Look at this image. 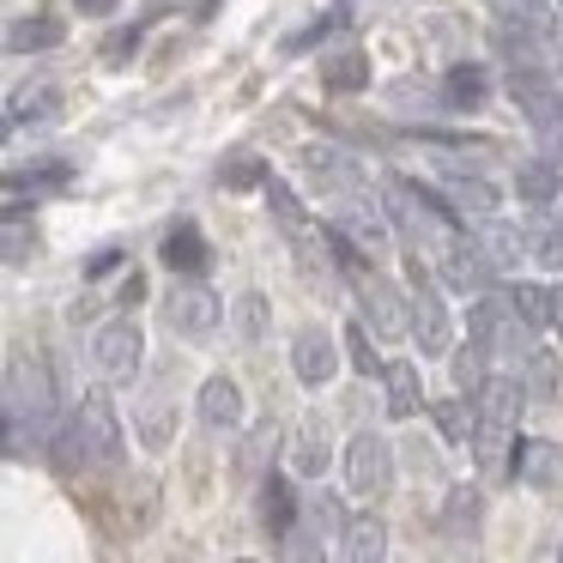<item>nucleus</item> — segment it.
Listing matches in <instances>:
<instances>
[{
    "instance_id": "58836bf2",
    "label": "nucleus",
    "mask_w": 563,
    "mask_h": 563,
    "mask_svg": "<svg viewBox=\"0 0 563 563\" xmlns=\"http://www.w3.org/2000/svg\"><path fill=\"white\" fill-rule=\"evenodd\" d=\"M551 328H563V285L551 291Z\"/></svg>"
},
{
    "instance_id": "37998d69",
    "label": "nucleus",
    "mask_w": 563,
    "mask_h": 563,
    "mask_svg": "<svg viewBox=\"0 0 563 563\" xmlns=\"http://www.w3.org/2000/svg\"><path fill=\"white\" fill-rule=\"evenodd\" d=\"M340 7H345V0H340Z\"/></svg>"
},
{
    "instance_id": "20e7f679",
    "label": "nucleus",
    "mask_w": 563,
    "mask_h": 563,
    "mask_svg": "<svg viewBox=\"0 0 563 563\" xmlns=\"http://www.w3.org/2000/svg\"><path fill=\"white\" fill-rule=\"evenodd\" d=\"M406 273H412V340L418 352H449V309H442L437 285H430L424 261H406Z\"/></svg>"
},
{
    "instance_id": "c85d7f7f",
    "label": "nucleus",
    "mask_w": 563,
    "mask_h": 563,
    "mask_svg": "<svg viewBox=\"0 0 563 563\" xmlns=\"http://www.w3.org/2000/svg\"><path fill=\"white\" fill-rule=\"evenodd\" d=\"M267 207H273V219H279L291 236H303V207H297V195L285 183H267Z\"/></svg>"
},
{
    "instance_id": "473e14b6",
    "label": "nucleus",
    "mask_w": 563,
    "mask_h": 563,
    "mask_svg": "<svg viewBox=\"0 0 563 563\" xmlns=\"http://www.w3.org/2000/svg\"><path fill=\"white\" fill-rule=\"evenodd\" d=\"M340 31V13H328V19H316V25H303L297 37H285V55H303V49H316L321 37H333Z\"/></svg>"
},
{
    "instance_id": "6e6552de",
    "label": "nucleus",
    "mask_w": 563,
    "mask_h": 563,
    "mask_svg": "<svg viewBox=\"0 0 563 563\" xmlns=\"http://www.w3.org/2000/svg\"><path fill=\"white\" fill-rule=\"evenodd\" d=\"M291 369L297 382H309V388H321V382H333V369H340V345H333L328 328H303L291 340Z\"/></svg>"
},
{
    "instance_id": "f257e3e1",
    "label": "nucleus",
    "mask_w": 563,
    "mask_h": 563,
    "mask_svg": "<svg viewBox=\"0 0 563 563\" xmlns=\"http://www.w3.org/2000/svg\"><path fill=\"white\" fill-rule=\"evenodd\" d=\"M442 207H449V200L424 195V188L400 183V176H388V183H382V212H388V224H394L400 236H412V243H424V236H442V231H449Z\"/></svg>"
},
{
    "instance_id": "72a5a7b5",
    "label": "nucleus",
    "mask_w": 563,
    "mask_h": 563,
    "mask_svg": "<svg viewBox=\"0 0 563 563\" xmlns=\"http://www.w3.org/2000/svg\"><path fill=\"white\" fill-rule=\"evenodd\" d=\"M437 424H442V437H449V442H466V424H473V412H466L461 400H449V406H437Z\"/></svg>"
},
{
    "instance_id": "39448f33",
    "label": "nucleus",
    "mask_w": 563,
    "mask_h": 563,
    "mask_svg": "<svg viewBox=\"0 0 563 563\" xmlns=\"http://www.w3.org/2000/svg\"><path fill=\"white\" fill-rule=\"evenodd\" d=\"M164 321H170L176 333H188V340H212L219 321H224V303L207 285H176V291L164 297Z\"/></svg>"
},
{
    "instance_id": "2eb2a0df",
    "label": "nucleus",
    "mask_w": 563,
    "mask_h": 563,
    "mask_svg": "<svg viewBox=\"0 0 563 563\" xmlns=\"http://www.w3.org/2000/svg\"><path fill=\"white\" fill-rule=\"evenodd\" d=\"M509 473H521L527 485H558L563 478V449L558 442H515Z\"/></svg>"
},
{
    "instance_id": "a19ab883",
    "label": "nucleus",
    "mask_w": 563,
    "mask_h": 563,
    "mask_svg": "<svg viewBox=\"0 0 563 563\" xmlns=\"http://www.w3.org/2000/svg\"><path fill=\"white\" fill-rule=\"evenodd\" d=\"M515 7H521V13H539V7H545V0H515Z\"/></svg>"
},
{
    "instance_id": "9d476101",
    "label": "nucleus",
    "mask_w": 563,
    "mask_h": 563,
    "mask_svg": "<svg viewBox=\"0 0 563 563\" xmlns=\"http://www.w3.org/2000/svg\"><path fill=\"white\" fill-rule=\"evenodd\" d=\"M164 267L170 273H183V279H200V273L212 267V249H207V236H200V224H170L164 231Z\"/></svg>"
},
{
    "instance_id": "ea45409f",
    "label": "nucleus",
    "mask_w": 563,
    "mask_h": 563,
    "mask_svg": "<svg viewBox=\"0 0 563 563\" xmlns=\"http://www.w3.org/2000/svg\"><path fill=\"white\" fill-rule=\"evenodd\" d=\"M551 164H563V134H558V140H551Z\"/></svg>"
},
{
    "instance_id": "1a4fd4ad",
    "label": "nucleus",
    "mask_w": 563,
    "mask_h": 563,
    "mask_svg": "<svg viewBox=\"0 0 563 563\" xmlns=\"http://www.w3.org/2000/svg\"><path fill=\"white\" fill-rule=\"evenodd\" d=\"M303 170L316 176L321 188H333V195H357V188H364V164H357L352 152H340V146H309Z\"/></svg>"
},
{
    "instance_id": "f03ea898",
    "label": "nucleus",
    "mask_w": 563,
    "mask_h": 563,
    "mask_svg": "<svg viewBox=\"0 0 563 563\" xmlns=\"http://www.w3.org/2000/svg\"><path fill=\"white\" fill-rule=\"evenodd\" d=\"M345 485H352V497H382V490L394 485V449H388V437H376V430L352 437V449H345Z\"/></svg>"
},
{
    "instance_id": "dca6fc26",
    "label": "nucleus",
    "mask_w": 563,
    "mask_h": 563,
    "mask_svg": "<svg viewBox=\"0 0 563 563\" xmlns=\"http://www.w3.org/2000/svg\"><path fill=\"white\" fill-rule=\"evenodd\" d=\"M442 103L449 110H461V115H473V110H485L490 103V74L485 67H449V79H442Z\"/></svg>"
},
{
    "instance_id": "4be33fe9",
    "label": "nucleus",
    "mask_w": 563,
    "mask_h": 563,
    "mask_svg": "<svg viewBox=\"0 0 563 563\" xmlns=\"http://www.w3.org/2000/svg\"><path fill=\"white\" fill-rule=\"evenodd\" d=\"M62 115V86H25L13 103H7V122L25 128V122H55Z\"/></svg>"
},
{
    "instance_id": "e433bc0d",
    "label": "nucleus",
    "mask_w": 563,
    "mask_h": 563,
    "mask_svg": "<svg viewBox=\"0 0 563 563\" xmlns=\"http://www.w3.org/2000/svg\"><path fill=\"white\" fill-rule=\"evenodd\" d=\"M140 297H146V279H140V273H128V279L115 285V303H122V309H134Z\"/></svg>"
},
{
    "instance_id": "6ab92c4d",
    "label": "nucleus",
    "mask_w": 563,
    "mask_h": 563,
    "mask_svg": "<svg viewBox=\"0 0 563 563\" xmlns=\"http://www.w3.org/2000/svg\"><path fill=\"white\" fill-rule=\"evenodd\" d=\"M67 31H62V19H49V13H31V19H13L7 25V49L13 55H43V49H55Z\"/></svg>"
},
{
    "instance_id": "5701e85b",
    "label": "nucleus",
    "mask_w": 563,
    "mask_h": 563,
    "mask_svg": "<svg viewBox=\"0 0 563 563\" xmlns=\"http://www.w3.org/2000/svg\"><path fill=\"white\" fill-rule=\"evenodd\" d=\"M558 188H563V176L551 170V164H533V158H527V164H515V195H521V200L545 207V200L558 195Z\"/></svg>"
},
{
    "instance_id": "c9c22d12",
    "label": "nucleus",
    "mask_w": 563,
    "mask_h": 563,
    "mask_svg": "<svg viewBox=\"0 0 563 563\" xmlns=\"http://www.w3.org/2000/svg\"><path fill=\"white\" fill-rule=\"evenodd\" d=\"M134 43H140V31H115V37H110V49H103V62H128V55H134Z\"/></svg>"
},
{
    "instance_id": "f8f14e48",
    "label": "nucleus",
    "mask_w": 563,
    "mask_h": 563,
    "mask_svg": "<svg viewBox=\"0 0 563 563\" xmlns=\"http://www.w3.org/2000/svg\"><path fill=\"white\" fill-rule=\"evenodd\" d=\"M333 231L352 236V243L364 249V255H382V249H388V212L364 207V200H345L340 219H333Z\"/></svg>"
},
{
    "instance_id": "a878e982",
    "label": "nucleus",
    "mask_w": 563,
    "mask_h": 563,
    "mask_svg": "<svg viewBox=\"0 0 563 563\" xmlns=\"http://www.w3.org/2000/svg\"><path fill=\"white\" fill-rule=\"evenodd\" d=\"M382 545H388V533H382L376 515H369V521H352V539H345V563H382Z\"/></svg>"
},
{
    "instance_id": "ddd939ff",
    "label": "nucleus",
    "mask_w": 563,
    "mask_h": 563,
    "mask_svg": "<svg viewBox=\"0 0 563 563\" xmlns=\"http://www.w3.org/2000/svg\"><path fill=\"white\" fill-rule=\"evenodd\" d=\"M357 291H364V321L382 333V340H400V333H412V316H406V309L394 303V291L376 279V273H369V279L357 285Z\"/></svg>"
},
{
    "instance_id": "bb28decb",
    "label": "nucleus",
    "mask_w": 563,
    "mask_h": 563,
    "mask_svg": "<svg viewBox=\"0 0 563 563\" xmlns=\"http://www.w3.org/2000/svg\"><path fill=\"white\" fill-rule=\"evenodd\" d=\"M527 255H533L539 267H563V231L551 219H533L527 224Z\"/></svg>"
},
{
    "instance_id": "7ed1b4c3",
    "label": "nucleus",
    "mask_w": 563,
    "mask_h": 563,
    "mask_svg": "<svg viewBox=\"0 0 563 563\" xmlns=\"http://www.w3.org/2000/svg\"><path fill=\"white\" fill-rule=\"evenodd\" d=\"M91 352H98V369L110 382H134L140 376V357H146V333H140V321L115 316V321H103V328H98Z\"/></svg>"
},
{
    "instance_id": "393cba45",
    "label": "nucleus",
    "mask_w": 563,
    "mask_h": 563,
    "mask_svg": "<svg viewBox=\"0 0 563 563\" xmlns=\"http://www.w3.org/2000/svg\"><path fill=\"white\" fill-rule=\"evenodd\" d=\"M382 382H388V412L394 418L418 412V369L412 364H388V369H382Z\"/></svg>"
},
{
    "instance_id": "a211bd4d",
    "label": "nucleus",
    "mask_w": 563,
    "mask_h": 563,
    "mask_svg": "<svg viewBox=\"0 0 563 563\" xmlns=\"http://www.w3.org/2000/svg\"><path fill=\"white\" fill-rule=\"evenodd\" d=\"M79 424H86L98 461H115V454H122V424H115V412H110V400H103V394H91V400L79 406Z\"/></svg>"
},
{
    "instance_id": "aec40b11",
    "label": "nucleus",
    "mask_w": 563,
    "mask_h": 563,
    "mask_svg": "<svg viewBox=\"0 0 563 563\" xmlns=\"http://www.w3.org/2000/svg\"><path fill=\"white\" fill-rule=\"evenodd\" d=\"M521 382H509V376H490L485 388H478V412H485V424H497V430H509L515 418H521Z\"/></svg>"
},
{
    "instance_id": "f704fd0d",
    "label": "nucleus",
    "mask_w": 563,
    "mask_h": 563,
    "mask_svg": "<svg viewBox=\"0 0 563 563\" xmlns=\"http://www.w3.org/2000/svg\"><path fill=\"white\" fill-rule=\"evenodd\" d=\"M297 466H303V473H321V466H328V437H316V424L303 430V449H297Z\"/></svg>"
},
{
    "instance_id": "f3484780",
    "label": "nucleus",
    "mask_w": 563,
    "mask_h": 563,
    "mask_svg": "<svg viewBox=\"0 0 563 563\" xmlns=\"http://www.w3.org/2000/svg\"><path fill=\"white\" fill-rule=\"evenodd\" d=\"M200 424L207 430H236L243 424V394H236L231 376H212L207 388H200Z\"/></svg>"
},
{
    "instance_id": "9b49d317",
    "label": "nucleus",
    "mask_w": 563,
    "mask_h": 563,
    "mask_svg": "<svg viewBox=\"0 0 563 563\" xmlns=\"http://www.w3.org/2000/svg\"><path fill=\"white\" fill-rule=\"evenodd\" d=\"M321 86L340 91V98H357V91H369V55L357 49V43H340L333 55H321Z\"/></svg>"
},
{
    "instance_id": "79ce46f5",
    "label": "nucleus",
    "mask_w": 563,
    "mask_h": 563,
    "mask_svg": "<svg viewBox=\"0 0 563 563\" xmlns=\"http://www.w3.org/2000/svg\"><path fill=\"white\" fill-rule=\"evenodd\" d=\"M558 563H563V551H558Z\"/></svg>"
},
{
    "instance_id": "c756f323",
    "label": "nucleus",
    "mask_w": 563,
    "mask_h": 563,
    "mask_svg": "<svg viewBox=\"0 0 563 563\" xmlns=\"http://www.w3.org/2000/svg\"><path fill=\"white\" fill-rule=\"evenodd\" d=\"M236 333H243V340H261V333H267V297L261 291L236 297Z\"/></svg>"
},
{
    "instance_id": "0eeeda50",
    "label": "nucleus",
    "mask_w": 563,
    "mask_h": 563,
    "mask_svg": "<svg viewBox=\"0 0 563 563\" xmlns=\"http://www.w3.org/2000/svg\"><path fill=\"white\" fill-rule=\"evenodd\" d=\"M490 279H497V261L485 255V243H454L449 255H442V285L461 297H485Z\"/></svg>"
},
{
    "instance_id": "4468645a",
    "label": "nucleus",
    "mask_w": 563,
    "mask_h": 563,
    "mask_svg": "<svg viewBox=\"0 0 563 563\" xmlns=\"http://www.w3.org/2000/svg\"><path fill=\"white\" fill-rule=\"evenodd\" d=\"M449 207L461 212V219H497V207H503V195L485 183V176H466V170H454L449 176Z\"/></svg>"
},
{
    "instance_id": "7c9ffc66",
    "label": "nucleus",
    "mask_w": 563,
    "mask_h": 563,
    "mask_svg": "<svg viewBox=\"0 0 563 563\" xmlns=\"http://www.w3.org/2000/svg\"><path fill=\"white\" fill-rule=\"evenodd\" d=\"M345 345H352V364L364 369V376H382V369H388V364L376 357V345H369V328H364V321H352V328H345Z\"/></svg>"
},
{
    "instance_id": "423d86ee",
    "label": "nucleus",
    "mask_w": 563,
    "mask_h": 563,
    "mask_svg": "<svg viewBox=\"0 0 563 563\" xmlns=\"http://www.w3.org/2000/svg\"><path fill=\"white\" fill-rule=\"evenodd\" d=\"M509 98H515V110H521L533 128H558L563 91H558V79H551L545 67H509Z\"/></svg>"
},
{
    "instance_id": "2f4dec72",
    "label": "nucleus",
    "mask_w": 563,
    "mask_h": 563,
    "mask_svg": "<svg viewBox=\"0 0 563 563\" xmlns=\"http://www.w3.org/2000/svg\"><path fill=\"white\" fill-rule=\"evenodd\" d=\"M521 236H527V231H503V224H490V236H485V255L497 261V267H509V261H515V255H521V249H527Z\"/></svg>"
},
{
    "instance_id": "cd10ccee",
    "label": "nucleus",
    "mask_w": 563,
    "mask_h": 563,
    "mask_svg": "<svg viewBox=\"0 0 563 563\" xmlns=\"http://www.w3.org/2000/svg\"><path fill=\"white\" fill-rule=\"evenodd\" d=\"M219 183H224V188H267L273 176H267V164H261V158H249V152H243V158H231V164L219 170Z\"/></svg>"
},
{
    "instance_id": "b1692460",
    "label": "nucleus",
    "mask_w": 563,
    "mask_h": 563,
    "mask_svg": "<svg viewBox=\"0 0 563 563\" xmlns=\"http://www.w3.org/2000/svg\"><path fill=\"white\" fill-rule=\"evenodd\" d=\"M509 303H515V316H521L527 328H545V321H551V291H545V285H533V279H515L509 285Z\"/></svg>"
},
{
    "instance_id": "4c0bfd02",
    "label": "nucleus",
    "mask_w": 563,
    "mask_h": 563,
    "mask_svg": "<svg viewBox=\"0 0 563 563\" xmlns=\"http://www.w3.org/2000/svg\"><path fill=\"white\" fill-rule=\"evenodd\" d=\"M74 7H79V13H91V19H98V13H110L115 0H74Z\"/></svg>"
},
{
    "instance_id": "412c9836",
    "label": "nucleus",
    "mask_w": 563,
    "mask_h": 563,
    "mask_svg": "<svg viewBox=\"0 0 563 563\" xmlns=\"http://www.w3.org/2000/svg\"><path fill=\"white\" fill-rule=\"evenodd\" d=\"M261 521H267V533H273V539H285V533H291V521H297L291 478L267 473V485H261Z\"/></svg>"
}]
</instances>
